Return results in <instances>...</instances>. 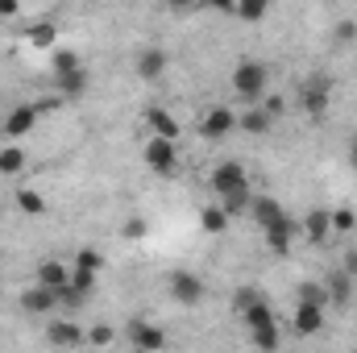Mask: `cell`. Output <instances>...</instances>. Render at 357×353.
Returning a JSON list of instances; mask_svg holds the SVG:
<instances>
[{"label":"cell","instance_id":"8992f818","mask_svg":"<svg viewBox=\"0 0 357 353\" xmlns=\"http://www.w3.org/2000/svg\"><path fill=\"white\" fill-rule=\"evenodd\" d=\"M46 341L54 350H79V345H88V329H79L75 320H50L46 324Z\"/></svg>","mask_w":357,"mask_h":353},{"label":"cell","instance_id":"cb8c5ba5","mask_svg":"<svg viewBox=\"0 0 357 353\" xmlns=\"http://www.w3.org/2000/svg\"><path fill=\"white\" fill-rule=\"evenodd\" d=\"M13 200H17V208H21L25 216H46V195H42V191H33V187H21Z\"/></svg>","mask_w":357,"mask_h":353},{"label":"cell","instance_id":"484cf974","mask_svg":"<svg viewBox=\"0 0 357 353\" xmlns=\"http://www.w3.org/2000/svg\"><path fill=\"white\" fill-rule=\"evenodd\" d=\"M250 204H254V187H245V191H237V195H225V200H220V208H225V216H229V220L245 216V212H250Z\"/></svg>","mask_w":357,"mask_h":353},{"label":"cell","instance_id":"ba28073f","mask_svg":"<svg viewBox=\"0 0 357 353\" xmlns=\"http://www.w3.org/2000/svg\"><path fill=\"white\" fill-rule=\"evenodd\" d=\"M38 117H42V112H38V104H17V108H13V112L4 117V137H8V142L17 146V142H21L25 133H33Z\"/></svg>","mask_w":357,"mask_h":353},{"label":"cell","instance_id":"5b68a950","mask_svg":"<svg viewBox=\"0 0 357 353\" xmlns=\"http://www.w3.org/2000/svg\"><path fill=\"white\" fill-rule=\"evenodd\" d=\"M199 133H204L208 142H220V137L237 133V112H233L229 104H216V108H208V117H204Z\"/></svg>","mask_w":357,"mask_h":353},{"label":"cell","instance_id":"e0dca14e","mask_svg":"<svg viewBox=\"0 0 357 353\" xmlns=\"http://www.w3.org/2000/svg\"><path fill=\"white\" fill-rule=\"evenodd\" d=\"M167 63H171V59H167V50L150 46V50H142V54H137V75H142V80H162V75H167Z\"/></svg>","mask_w":357,"mask_h":353},{"label":"cell","instance_id":"4fadbf2b","mask_svg":"<svg viewBox=\"0 0 357 353\" xmlns=\"http://www.w3.org/2000/svg\"><path fill=\"white\" fill-rule=\"evenodd\" d=\"M328 96H333V84H328L324 75L307 80V84H303V112H307V117H320V112L328 108Z\"/></svg>","mask_w":357,"mask_h":353},{"label":"cell","instance_id":"e575fe53","mask_svg":"<svg viewBox=\"0 0 357 353\" xmlns=\"http://www.w3.org/2000/svg\"><path fill=\"white\" fill-rule=\"evenodd\" d=\"M328 216H333V233H354L357 229V216L349 208H337V212H328Z\"/></svg>","mask_w":357,"mask_h":353},{"label":"cell","instance_id":"d6a6232c","mask_svg":"<svg viewBox=\"0 0 357 353\" xmlns=\"http://www.w3.org/2000/svg\"><path fill=\"white\" fill-rule=\"evenodd\" d=\"M266 13H270L266 0H245V4H237V17H241V21H262Z\"/></svg>","mask_w":357,"mask_h":353},{"label":"cell","instance_id":"f1b7e54d","mask_svg":"<svg viewBox=\"0 0 357 353\" xmlns=\"http://www.w3.org/2000/svg\"><path fill=\"white\" fill-rule=\"evenodd\" d=\"M79 299H88L91 291H96V274H88V270H79V266H71V283H67Z\"/></svg>","mask_w":357,"mask_h":353},{"label":"cell","instance_id":"74e56055","mask_svg":"<svg viewBox=\"0 0 357 353\" xmlns=\"http://www.w3.org/2000/svg\"><path fill=\"white\" fill-rule=\"evenodd\" d=\"M341 270H345L349 278H357V250H345V262H341Z\"/></svg>","mask_w":357,"mask_h":353},{"label":"cell","instance_id":"60d3db41","mask_svg":"<svg viewBox=\"0 0 357 353\" xmlns=\"http://www.w3.org/2000/svg\"><path fill=\"white\" fill-rule=\"evenodd\" d=\"M349 167H354V171H357V137H354V142H349Z\"/></svg>","mask_w":357,"mask_h":353},{"label":"cell","instance_id":"f35d334b","mask_svg":"<svg viewBox=\"0 0 357 353\" xmlns=\"http://www.w3.org/2000/svg\"><path fill=\"white\" fill-rule=\"evenodd\" d=\"M17 13H21V4H17V0H0V17H4V21H13Z\"/></svg>","mask_w":357,"mask_h":353},{"label":"cell","instance_id":"5bb4252c","mask_svg":"<svg viewBox=\"0 0 357 353\" xmlns=\"http://www.w3.org/2000/svg\"><path fill=\"white\" fill-rule=\"evenodd\" d=\"M303 237H307L312 246H324V241L333 237V216H328V208H312V212L303 216Z\"/></svg>","mask_w":357,"mask_h":353},{"label":"cell","instance_id":"4dcf8cb0","mask_svg":"<svg viewBox=\"0 0 357 353\" xmlns=\"http://www.w3.org/2000/svg\"><path fill=\"white\" fill-rule=\"evenodd\" d=\"M116 337H121V333H116L112 324H91L88 329V345H96V350H108Z\"/></svg>","mask_w":357,"mask_h":353},{"label":"cell","instance_id":"8d00e7d4","mask_svg":"<svg viewBox=\"0 0 357 353\" xmlns=\"http://www.w3.org/2000/svg\"><path fill=\"white\" fill-rule=\"evenodd\" d=\"M337 38H341V42H354L357 38V21H341V25H337Z\"/></svg>","mask_w":357,"mask_h":353},{"label":"cell","instance_id":"6da1fadb","mask_svg":"<svg viewBox=\"0 0 357 353\" xmlns=\"http://www.w3.org/2000/svg\"><path fill=\"white\" fill-rule=\"evenodd\" d=\"M266 88H270V67L266 63L241 59V63L233 67V91L245 100V108H250V104H262V100H266Z\"/></svg>","mask_w":357,"mask_h":353},{"label":"cell","instance_id":"52a82bcc","mask_svg":"<svg viewBox=\"0 0 357 353\" xmlns=\"http://www.w3.org/2000/svg\"><path fill=\"white\" fill-rule=\"evenodd\" d=\"M171 295H175L183 308H199L204 303V278L191 274V270H175L171 274Z\"/></svg>","mask_w":357,"mask_h":353},{"label":"cell","instance_id":"d4e9b609","mask_svg":"<svg viewBox=\"0 0 357 353\" xmlns=\"http://www.w3.org/2000/svg\"><path fill=\"white\" fill-rule=\"evenodd\" d=\"M84 63H79V50H54L50 54V75L59 80V75H71V71H79Z\"/></svg>","mask_w":357,"mask_h":353},{"label":"cell","instance_id":"ffe728a7","mask_svg":"<svg viewBox=\"0 0 357 353\" xmlns=\"http://www.w3.org/2000/svg\"><path fill=\"white\" fill-rule=\"evenodd\" d=\"M54 88H59V100H79V96L88 91V67H79V71H71V75H59Z\"/></svg>","mask_w":357,"mask_h":353},{"label":"cell","instance_id":"603a6c76","mask_svg":"<svg viewBox=\"0 0 357 353\" xmlns=\"http://www.w3.org/2000/svg\"><path fill=\"white\" fill-rule=\"evenodd\" d=\"M25 38H29V46H38V50H50V46H54V38H59V25H54V21H33Z\"/></svg>","mask_w":357,"mask_h":353},{"label":"cell","instance_id":"83f0119b","mask_svg":"<svg viewBox=\"0 0 357 353\" xmlns=\"http://www.w3.org/2000/svg\"><path fill=\"white\" fill-rule=\"evenodd\" d=\"M21 167H25V150H21V146H13V142H8V146H0V175H17Z\"/></svg>","mask_w":357,"mask_h":353},{"label":"cell","instance_id":"44dd1931","mask_svg":"<svg viewBox=\"0 0 357 353\" xmlns=\"http://www.w3.org/2000/svg\"><path fill=\"white\" fill-rule=\"evenodd\" d=\"M229 225H233V220L225 216V208H220V204H208V208L199 212V229H204V233H212V237H225V233H229Z\"/></svg>","mask_w":357,"mask_h":353},{"label":"cell","instance_id":"277c9868","mask_svg":"<svg viewBox=\"0 0 357 353\" xmlns=\"http://www.w3.org/2000/svg\"><path fill=\"white\" fill-rule=\"evenodd\" d=\"M125 337H129V345L137 353H162L167 350V333L158 324H150V320H129Z\"/></svg>","mask_w":357,"mask_h":353},{"label":"cell","instance_id":"3957f363","mask_svg":"<svg viewBox=\"0 0 357 353\" xmlns=\"http://www.w3.org/2000/svg\"><path fill=\"white\" fill-rule=\"evenodd\" d=\"M142 158H146V167H150L154 175H171L178 167V146L175 142H162V137H146Z\"/></svg>","mask_w":357,"mask_h":353},{"label":"cell","instance_id":"d590c367","mask_svg":"<svg viewBox=\"0 0 357 353\" xmlns=\"http://www.w3.org/2000/svg\"><path fill=\"white\" fill-rule=\"evenodd\" d=\"M121 233H125V237H129V241H142V237H146V233H150V225H146V216H129V220H125V229H121Z\"/></svg>","mask_w":357,"mask_h":353},{"label":"cell","instance_id":"f546056e","mask_svg":"<svg viewBox=\"0 0 357 353\" xmlns=\"http://www.w3.org/2000/svg\"><path fill=\"white\" fill-rule=\"evenodd\" d=\"M299 303L328 308V291H324V283H303V287H299Z\"/></svg>","mask_w":357,"mask_h":353},{"label":"cell","instance_id":"ab89813d","mask_svg":"<svg viewBox=\"0 0 357 353\" xmlns=\"http://www.w3.org/2000/svg\"><path fill=\"white\" fill-rule=\"evenodd\" d=\"M262 108H266L270 117H282V108H287V104H282L278 96H270V100H262Z\"/></svg>","mask_w":357,"mask_h":353},{"label":"cell","instance_id":"7c38bea8","mask_svg":"<svg viewBox=\"0 0 357 353\" xmlns=\"http://www.w3.org/2000/svg\"><path fill=\"white\" fill-rule=\"evenodd\" d=\"M146 125H150V137H162V142H175L178 146V121L167 108L150 104V108H146Z\"/></svg>","mask_w":357,"mask_h":353},{"label":"cell","instance_id":"7a4b0ae2","mask_svg":"<svg viewBox=\"0 0 357 353\" xmlns=\"http://www.w3.org/2000/svg\"><path fill=\"white\" fill-rule=\"evenodd\" d=\"M208 187H212V195H237V191H245L250 187V175H245V167L241 163H220V167H212V175H208Z\"/></svg>","mask_w":357,"mask_h":353},{"label":"cell","instance_id":"7402d4cb","mask_svg":"<svg viewBox=\"0 0 357 353\" xmlns=\"http://www.w3.org/2000/svg\"><path fill=\"white\" fill-rule=\"evenodd\" d=\"M241 320H245V333H258V329L278 324V316H274V308H270L266 299H262V303H254V308H245V312H241Z\"/></svg>","mask_w":357,"mask_h":353},{"label":"cell","instance_id":"8fae6325","mask_svg":"<svg viewBox=\"0 0 357 353\" xmlns=\"http://www.w3.org/2000/svg\"><path fill=\"white\" fill-rule=\"evenodd\" d=\"M38 287H46V291H63L67 283H71V266L59 262V258H42L38 262V278H33Z\"/></svg>","mask_w":357,"mask_h":353},{"label":"cell","instance_id":"ac0fdd59","mask_svg":"<svg viewBox=\"0 0 357 353\" xmlns=\"http://www.w3.org/2000/svg\"><path fill=\"white\" fill-rule=\"evenodd\" d=\"M324 291H328V303H337V308H345L349 299H354V278L337 266L328 278H324Z\"/></svg>","mask_w":357,"mask_h":353},{"label":"cell","instance_id":"4316f807","mask_svg":"<svg viewBox=\"0 0 357 353\" xmlns=\"http://www.w3.org/2000/svg\"><path fill=\"white\" fill-rule=\"evenodd\" d=\"M250 341H254V350H258V353H278V345H282V333H278V324H270V329L250 333Z\"/></svg>","mask_w":357,"mask_h":353},{"label":"cell","instance_id":"9c48e42d","mask_svg":"<svg viewBox=\"0 0 357 353\" xmlns=\"http://www.w3.org/2000/svg\"><path fill=\"white\" fill-rule=\"evenodd\" d=\"M291 333H295V337H316V333H324V308H312V303H295V316H291Z\"/></svg>","mask_w":357,"mask_h":353},{"label":"cell","instance_id":"b9f144b4","mask_svg":"<svg viewBox=\"0 0 357 353\" xmlns=\"http://www.w3.org/2000/svg\"><path fill=\"white\" fill-rule=\"evenodd\" d=\"M133 353H137V350H133Z\"/></svg>","mask_w":357,"mask_h":353},{"label":"cell","instance_id":"30bf717a","mask_svg":"<svg viewBox=\"0 0 357 353\" xmlns=\"http://www.w3.org/2000/svg\"><path fill=\"white\" fill-rule=\"evenodd\" d=\"M21 308L29 312V316H50L54 308H59V291H46V287H25L21 291Z\"/></svg>","mask_w":357,"mask_h":353},{"label":"cell","instance_id":"836d02e7","mask_svg":"<svg viewBox=\"0 0 357 353\" xmlns=\"http://www.w3.org/2000/svg\"><path fill=\"white\" fill-rule=\"evenodd\" d=\"M262 299H266V295H262L258 287H241V291L233 295V308H237V312H245V308H254V303H262Z\"/></svg>","mask_w":357,"mask_h":353},{"label":"cell","instance_id":"1f68e13d","mask_svg":"<svg viewBox=\"0 0 357 353\" xmlns=\"http://www.w3.org/2000/svg\"><path fill=\"white\" fill-rule=\"evenodd\" d=\"M71 266H79V270H88V274H100V270H104V254H100V250H79Z\"/></svg>","mask_w":357,"mask_h":353},{"label":"cell","instance_id":"9a60e30c","mask_svg":"<svg viewBox=\"0 0 357 353\" xmlns=\"http://www.w3.org/2000/svg\"><path fill=\"white\" fill-rule=\"evenodd\" d=\"M250 216H254V225L266 233L270 225H278L287 212H282V204H278L274 195H254V204H250Z\"/></svg>","mask_w":357,"mask_h":353},{"label":"cell","instance_id":"2e32d148","mask_svg":"<svg viewBox=\"0 0 357 353\" xmlns=\"http://www.w3.org/2000/svg\"><path fill=\"white\" fill-rule=\"evenodd\" d=\"M270 125H274V117H270L262 104H250L245 112H237V129H241V133H250V137L270 133Z\"/></svg>","mask_w":357,"mask_h":353},{"label":"cell","instance_id":"d6986e66","mask_svg":"<svg viewBox=\"0 0 357 353\" xmlns=\"http://www.w3.org/2000/svg\"><path fill=\"white\" fill-rule=\"evenodd\" d=\"M295 233H299V225H295L291 216H282L278 225H270V229H266V246L274 250V254H287V250H291V237H295Z\"/></svg>","mask_w":357,"mask_h":353}]
</instances>
